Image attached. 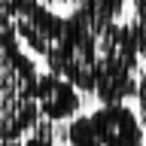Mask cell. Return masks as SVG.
Returning a JSON list of instances; mask_svg holds the SVG:
<instances>
[{"instance_id":"52a82bcc","label":"cell","mask_w":146,"mask_h":146,"mask_svg":"<svg viewBox=\"0 0 146 146\" xmlns=\"http://www.w3.org/2000/svg\"><path fill=\"white\" fill-rule=\"evenodd\" d=\"M55 122L49 119H40L25 137H21V146H55Z\"/></svg>"},{"instance_id":"6da1fadb","label":"cell","mask_w":146,"mask_h":146,"mask_svg":"<svg viewBox=\"0 0 146 146\" xmlns=\"http://www.w3.org/2000/svg\"><path fill=\"white\" fill-rule=\"evenodd\" d=\"M36 64L15 34H0V140H21L40 122Z\"/></svg>"},{"instance_id":"9c48e42d","label":"cell","mask_w":146,"mask_h":146,"mask_svg":"<svg viewBox=\"0 0 146 146\" xmlns=\"http://www.w3.org/2000/svg\"><path fill=\"white\" fill-rule=\"evenodd\" d=\"M134 100H137V116H140V122H143V128H146V67L140 70V76H137Z\"/></svg>"},{"instance_id":"8992f818","label":"cell","mask_w":146,"mask_h":146,"mask_svg":"<svg viewBox=\"0 0 146 146\" xmlns=\"http://www.w3.org/2000/svg\"><path fill=\"white\" fill-rule=\"evenodd\" d=\"M64 140H67V146H100L91 116H82V113H76V116L67 122V128H64Z\"/></svg>"},{"instance_id":"8fae6325","label":"cell","mask_w":146,"mask_h":146,"mask_svg":"<svg viewBox=\"0 0 146 146\" xmlns=\"http://www.w3.org/2000/svg\"><path fill=\"white\" fill-rule=\"evenodd\" d=\"M131 21L146 27V0H134V18H131Z\"/></svg>"},{"instance_id":"7a4b0ae2","label":"cell","mask_w":146,"mask_h":146,"mask_svg":"<svg viewBox=\"0 0 146 146\" xmlns=\"http://www.w3.org/2000/svg\"><path fill=\"white\" fill-rule=\"evenodd\" d=\"M143 70L137 55L131 21H113L98 31V73L91 94L98 104H125L137 91V76Z\"/></svg>"},{"instance_id":"277c9868","label":"cell","mask_w":146,"mask_h":146,"mask_svg":"<svg viewBox=\"0 0 146 146\" xmlns=\"http://www.w3.org/2000/svg\"><path fill=\"white\" fill-rule=\"evenodd\" d=\"M34 100H36V110H40V119L70 122L82 107V91L70 79H64L61 73L46 70V73H36Z\"/></svg>"},{"instance_id":"30bf717a","label":"cell","mask_w":146,"mask_h":146,"mask_svg":"<svg viewBox=\"0 0 146 146\" xmlns=\"http://www.w3.org/2000/svg\"><path fill=\"white\" fill-rule=\"evenodd\" d=\"M131 31H134V43H137V55H140V64L146 67V27L131 21Z\"/></svg>"},{"instance_id":"7c38bea8","label":"cell","mask_w":146,"mask_h":146,"mask_svg":"<svg viewBox=\"0 0 146 146\" xmlns=\"http://www.w3.org/2000/svg\"><path fill=\"white\" fill-rule=\"evenodd\" d=\"M43 3H46V6H70V3H73V0H43Z\"/></svg>"},{"instance_id":"3957f363","label":"cell","mask_w":146,"mask_h":146,"mask_svg":"<svg viewBox=\"0 0 146 146\" xmlns=\"http://www.w3.org/2000/svg\"><path fill=\"white\" fill-rule=\"evenodd\" d=\"M88 116L94 122L100 146H146V128L134 107H128V104H100Z\"/></svg>"},{"instance_id":"4fadbf2b","label":"cell","mask_w":146,"mask_h":146,"mask_svg":"<svg viewBox=\"0 0 146 146\" xmlns=\"http://www.w3.org/2000/svg\"><path fill=\"white\" fill-rule=\"evenodd\" d=\"M0 146H21V140H0Z\"/></svg>"},{"instance_id":"5b68a950","label":"cell","mask_w":146,"mask_h":146,"mask_svg":"<svg viewBox=\"0 0 146 146\" xmlns=\"http://www.w3.org/2000/svg\"><path fill=\"white\" fill-rule=\"evenodd\" d=\"M125 9H128V0H73L70 15H76L91 31H100V27L119 21Z\"/></svg>"},{"instance_id":"ba28073f","label":"cell","mask_w":146,"mask_h":146,"mask_svg":"<svg viewBox=\"0 0 146 146\" xmlns=\"http://www.w3.org/2000/svg\"><path fill=\"white\" fill-rule=\"evenodd\" d=\"M25 6V0H0V34H15V18L18 9Z\"/></svg>"}]
</instances>
